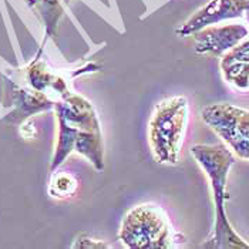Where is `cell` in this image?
I'll list each match as a JSON object with an SVG mask.
<instances>
[{
    "instance_id": "6da1fadb",
    "label": "cell",
    "mask_w": 249,
    "mask_h": 249,
    "mask_svg": "<svg viewBox=\"0 0 249 249\" xmlns=\"http://www.w3.org/2000/svg\"><path fill=\"white\" fill-rule=\"evenodd\" d=\"M192 157L208 177L213 199V227L210 238L201 245L208 249H249V244L231 225L225 202L228 199L227 184L235 154L222 144H196L191 148Z\"/></svg>"
},
{
    "instance_id": "7a4b0ae2",
    "label": "cell",
    "mask_w": 249,
    "mask_h": 249,
    "mask_svg": "<svg viewBox=\"0 0 249 249\" xmlns=\"http://www.w3.org/2000/svg\"><path fill=\"white\" fill-rule=\"evenodd\" d=\"M188 118L187 97H168L155 106L148 123V142L157 164L175 165L178 162Z\"/></svg>"
},
{
    "instance_id": "5b68a950",
    "label": "cell",
    "mask_w": 249,
    "mask_h": 249,
    "mask_svg": "<svg viewBox=\"0 0 249 249\" xmlns=\"http://www.w3.org/2000/svg\"><path fill=\"white\" fill-rule=\"evenodd\" d=\"M248 10L249 0H211L194 13L182 26H179L175 33L179 37H188L224 20L242 18Z\"/></svg>"
},
{
    "instance_id": "9c48e42d",
    "label": "cell",
    "mask_w": 249,
    "mask_h": 249,
    "mask_svg": "<svg viewBox=\"0 0 249 249\" xmlns=\"http://www.w3.org/2000/svg\"><path fill=\"white\" fill-rule=\"evenodd\" d=\"M78 188V181L70 173H54L52 177L49 192L53 198H70L76 194Z\"/></svg>"
},
{
    "instance_id": "52a82bcc",
    "label": "cell",
    "mask_w": 249,
    "mask_h": 249,
    "mask_svg": "<svg viewBox=\"0 0 249 249\" xmlns=\"http://www.w3.org/2000/svg\"><path fill=\"white\" fill-rule=\"evenodd\" d=\"M249 23V10L245 13ZM224 80L238 90H249V36L221 58Z\"/></svg>"
},
{
    "instance_id": "ba28073f",
    "label": "cell",
    "mask_w": 249,
    "mask_h": 249,
    "mask_svg": "<svg viewBox=\"0 0 249 249\" xmlns=\"http://www.w3.org/2000/svg\"><path fill=\"white\" fill-rule=\"evenodd\" d=\"M29 4L41 16L46 27V36H53L58 20L64 12L61 0H29Z\"/></svg>"
},
{
    "instance_id": "3957f363",
    "label": "cell",
    "mask_w": 249,
    "mask_h": 249,
    "mask_svg": "<svg viewBox=\"0 0 249 249\" xmlns=\"http://www.w3.org/2000/svg\"><path fill=\"white\" fill-rule=\"evenodd\" d=\"M118 239L128 249H171L181 242L167 212L150 202L135 205L124 215Z\"/></svg>"
},
{
    "instance_id": "30bf717a",
    "label": "cell",
    "mask_w": 249,
    "mask_h": 249,
    "mask_svg": "<svg viewBox=\"0 0 249 249\" xmlns=\"http://www.w3.org/2000/svg\"><path fill=\"white\" fill-rule=\"evenodd\" d=\"M73 248H110V247L104 241H96L87 235H80L76 239Z\"/></svg>"
},
{
    "instance_id": "8992f818",
    "label": "cell",
    "mask_w": 249,
    "mask_h": 249,
    "mask_svg": "<svg viewBox=\"0 0 249 249\" xmlns=\"http://www.w3.org/2000/svg\"><path fill=\"white\" fill-rule=\"evenodd\" d=\"M192 36L195 40V52L198 54L222 57L248 37L249 30L244 24L208 26Z\"/></svg>"
},
{
    "instance_id": "277c9868",
    "label": "cell",
    "mask_w": 249,
    "mask_h": 249,
    "mask_svg": "<svg viewBox=\"0 0 249 249\" xmlns=\"http://www.w3.org/2000/svg\"><path fill=\"white\" fill-rule=\"evenodd\" d=\"M201 118L238 158L249 161V110L215 103L201 110Z\"/></svg>"
}]
</instances>
